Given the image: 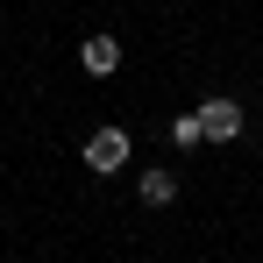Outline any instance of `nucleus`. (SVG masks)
Instances as JSON below:
<instances>
[{
  "label": "nucleus",
  "mask_w": 263,
  "mask_h": 263,
  "mask_svg": "<svg viewBox=\"0 0 263 263\" xmlns=\"http://www.w3.org/2000/svg\"><path fill=\"white\" fill-rule=\"evenodd\" d=\"M128 157H135V142H128V128H92V135H86V171H92V178L121 171Z\"/></svg>",
  "instance_id": "1"
},
{
  "label": "nucleus",
  "mask_w": 263,
  "mask_h": 263,
  "mask_svg": "<svg viewBox=\"0 0 263 263\" xmlns=\"http://www.w3.org/2000/svg\"><path fill=\"white\" fill-rule=\"evenodd\" d=\"M171 142H178V149H192V142H206V135H199V114H178V121H171Z\"/></svg>",
  "instance_id": "5"
},
{
  "label": "nucleus",
  "mask_w": 263,
  "mask_h": 263,
  "mask_svg": "<svg viewBox=\"0 0 263 263\" xmlns=\"http://www.w3.org/2000/svg\"><path fill=\"white\" fill-rule=\"evenodd\" d=\"M135 192H142V206H171V199H178V178L171 171H142Z\"/></svg>",
  "instance_id": "4"
},
{
  "label": "nucleus",
  "mask_w": 263,
  "mask_h": 263,
  "mask_svg": "<svg viewBox=\"0 0 263 263\" xmlns=\"http://www.w3.org/2000/svg\"><path fill=\"white\" fill-rule=\"evenodd\" d=\"M79 64H86V79H114L121 71V43L114 36H86L79 43Z\"/></svg>",
  "instance_id": "3"
},
{
  "label": "nucleus",
  "mask_w": 263,
  "mask_h": 263,
  "mask_svg": "<svg viewBox=\"0 0 263 263\" xmlns=\"http://www.w3.org/2000/svg\"><path fill=\"white\" fill-rule=\"evenodd\" d=\"M192 114H199V135H206V142H235V135H242V121H249V114H242V107H235L228 92H214V100H199Z\"/></svg>",
  "instance_id": "2"
}]
</instances>
